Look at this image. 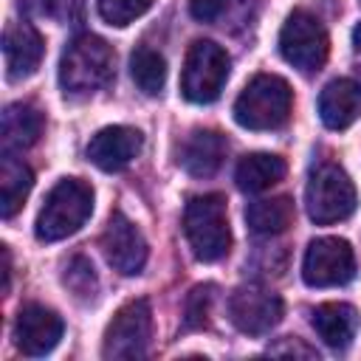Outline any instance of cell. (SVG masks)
<instances>
[{
  "mask_svg": "<svg viewBox=\"0 0 361 361\" xmlns=\"http://www.w3.org/2000/svg\"><path fill=\"white\" fill-rule=\"evenodd\" d=\"M353 42H355V48L361 51V23L355 25V31H353Z\"/></svg>",
  "mask_w": 361,
  "mask_h": 361,
  "instance_id": "f1b7e54d",
  "label": "cell"
},
{
  "mask_svg": "<svg viewBox=\"0 0 361 361\" xmlns=\"http://www.w3.org/2000/svg\"><path fill=\"white\" fill-rule=\"evenodd\" d=\"M226 138L217 130H192L180 147V166L192 178H212L226 158Z\"/></svg>",
  "mask_w": 361,
  "mask_h": 361,
  "instance_id": "9a60e30c",
  "label": "cell"
},
{
  "mask_svg": "<svg viewBox=\"0 0 361 361\" xmlns=\"http://www.w3.org/2000/svg\"><path fill=\"white\" fill-rule=\"evenodd\" d=\"M149 6L152 0H99V14L110 25H130Z\"/></svg>",
  "mask_w": 361,
  "mask_h": 361,
  "instance_id": "cb8c5ba5",
  "label": "cell"
},
{
  "mask_svg": "<svg viewBox=\"0 0 361 361\" xmlns=\"http://www.w3.org/2000/svg\"><path fill=\"white\" fill-rule=\"evenodd\" d=\"M141 147H144V138L138 130L113 124V127H102L87 141V158L104 172H118L133 164V158L141 152Z\"/></svg>",
  "mask_w": 361,
  "mask_h": 361,
  "instance_id": "4fadbf2b",
  "label": "cell"
},
{
  "mask_svg": "<svg viewBox=\"0 0 361 361\" xmlns=\"http://www.w3.org/2000/svg\"><path fill=\"white\" fill-rule=\"evenodd\" d=\"M327 51H330V39H327L324 25L302 8L290 11L279 31L282 59L290 62L293 68H299L302 73H316L324 65Z\"/></svg>",
  "mask_w": 361,
  "mask_h": 361,
  "instance_id": "52a82bcc",
  "label": "cell"
},
{
  "mask_svg": "<svg viewBox=\"0 0 361 361\" xmlns=\"http://www.w3.org/2000/svg\"><path fill=\"white\" fill-rule=\"evenodd\" d=\"M214 299V285H197L192 288V293L186 296V322L183 330H197L209 322V307Z\"/></svg>",
  "mask_w": 361,
  "mask_h": 361,
  "instance_id": "d4e9b609",
  "label": "cell"
},
{
  "mask_svg": "<svg viewBox=\"0 0 361 361\" xmlns=\"http://www.w3.org/2000/svg\"><path fill=\"white\" fill-rule=\"evenodd\" d=\"M79 0H42V11L45 14H51V17H71V11H73V6H76Z\"/></svg>",
  "mask_w": 361,
  "mask_h": 361,
  "instance_id": "83f0119b",
  "label": "cell"
},
{
  "mask_svg": "<svg viewBox=\"0 0 361 361\" xmlns=\"http://www.w3.org/2000/svg\"><path fill=\"white\" fill-rule=\"evenodd\" d=\"M116 54L107 39L96 34H79L68 42L59 59V85L65 96H90L110 85Z\"/></svg>",
  "mask_w": 361,
  "mask_h": 361,
  "instance_id": "6da1fadb",
  "label": "cell"
},
{
  "mask_svg": "<svg viewBox=\"0 0 361 361\" xmlns=\"http://www.w3.org/2000/svg\"><path fill=\"white\" fill-rule=\"evenodd\" d=\"M228 54L212 39H195L183 59L180 73V93L192 104H209L220 96L228 79Z\"/></svg>",
  "mask_w": 361,
  "mask_h": 361,
  "instance_id": "8992f818",
  "label": "cell"
},
{
  "mask_svg": "<svg viewBox=\"0 0 361 361\" xmlns=\"http://www.w3.org/2000/svg\"><path fill=\"white\" fill-rule=\"evenodd\" d=\"M355 274V254L341 237H319L307 245L302 259V279L310 288L347 285Z\"/></svg>",
  "mask_w": 361,
  "mask_h": 361,
  "instance_id": "9c48e42d",
  "label": "cell"
},
{
  "mask_svg": "<svg viewBox=\"0 0 361 361\" xmlns=\"http://www.w3.org/2000/svg\"><path fill=\"white\" fill-rule=\"evenodd\" d=\"M355 186L350 175L336 164H316L305 186V206L313 223L330 226L347 220L355 212Z\"/></svg>",
  "mask_w": 361,
  "mask_h": 361,
  "instance_id": "5b68a950",
  "label": "cell"
},
{
  "mask_svg": "<svg viewBox=\"0 0 361 361\" xmlns=\"http://www.w3.org/2000/svg\"><path fill=\"white\" fill-rule=\"evenodd\" d=\"M228 0H189V14L200 23H214L226 11Z\"/></svg>",
  "mask_w": 361,
  "mask_h": 361,
  "instance_id": "484cf974",
  "label": "cell"
},
{
  "mask_svg": "<svg viewBox=\"0 0 361 361\" xmlns=\"http://www.w3.org/2000/svg\"><path fill=\"white\" fill-rule=\"evenodd\" d=\"M313 330L319 333V338L333 347V350H344L353 336H355V327H358V313L353 305H344V302H324L313 310V319H310Z\"/></svg>",
  "mask_w": 361,
  "mask_h": 361,
  "instance_id": "ac0fdd59",
  "label": "cell"
},
{
  "mask_svg": "<svg viewBox=\"0 0 361 361\" xmlns=\"http://www.w3.org/2000/svg\"><path fill=\"white\" fill-rule=\"evenodd\" d=\"M42 127H45V118L34 104H25V102L8 104L3 110V124H0L3 152H20L34 147L42 135Z\"/></svg>",
  "mask_w": 361,
  "mask_h": 361,
  "instance_id": "e0dca14e",
  "label": "cell"
},
{
  "mask_svg": "<svg viewBox=\"0 0 361 361\" xmlns=\"http://www.w3.org/2000/svg\"><path fill=\"white\" fill-rule=\"evenodd\" d=\"M245 220H248V228L254 234H262V237L282 234L293 223V200L288 195L254 200L245 209Z\"/></svg>",
  "mask_w": 361,
  "mask_h": 361,
  "instance_id": "44dd1931",
  "label": "cell"
},
{
  "mask_svg": "<svg viewBox=\"0 0 361 361\" xmlns=\"http://www.w3.org/2000/svg\"><path fill=\"white\" fill-rule=\"evenodd\" d=\"M130 73L147 96H158L164 90V82H166V59L158 51L141 45L130 56Z\"/></svg>",
  "mask_w": 361,
  "mask_h": 361,
  "instance_id": "7402d4cb",
  "label": "cell"
},
{
  "mask_svg": "<svg viewBox=\"0 0 361 361\" xmlns=\"http://www.w3.org/2000/svg\"><path fill=\"white\" fill-rule=\"evenodd\" d=\"M31 186H34V172L20 158H14L11 152H3V161H0V214L6 220L20 212Z\"/></svg>",
  "mask_w": 361,
  "mask_h": 361,
  "instance_id": "ffe728a7",
  "label": "cell"
},
{
  "mask_svg": "<svg viewBox=\"0 0 361 361\" xmlns=\"http://www.w3.org/2000/svg\"><path fill=\"white\" fill-rule=\"evenodd\" d=\"M62 282H65L79 299H93V293H96V288H99V282H96V271H93L90 259L82 257V254H76V257L65 265Z\"/></svg>",
  "mask_w": 361,
  "mask_h": 361,
  "instance_id": "603a6c76",
  "label": "cell"
},
{
  "mask_svg": "<svg viewBox=\"0 0 361 361\" xmlns=\"http://www.w3.org/2000/svg\"><path fill=\"white\" fill-rule=\"evenodd\" d=\"M293 90L276 73H257L234 102V121L245 130H276L290 118Z\"/></svg>",
  "mask_w": 361,
  "mask_h": 361,
  "instance_id": "3957f363",
  "label": "cell"
},
{
  "mask_svg": "<svg viewBox=\"0 0 361 361\" xmlns=\"http://www.w3.org/2000/svg\"><path fill=\"white\" fill-rule=\"evenodd\" d=\"M65 333L62 316L45 305H25L14 322V341L23 355L39 358L51 353Z\"/></svg>",
  "mask_w": 361,
  "mask_h": 361,
  "instance_id": "7c38bea8",
  "label": "cell"
},
{
  "mask_svg": "<svg viewBox=\"0 0 361 361\" xmlns=\"http://www.w3.org/2000/svg\"><path fill=\"white\" fill-rule=\"evenodd\" d=\"M183 234L200 262H217L231 248V228L223 195H197L183 209Z\"/></svg>",
  "mask_w": 361,
  "mask_h": 361,
  "instance_id": "277c9868",
  "label": "cell"
},
{
  "mask_svg": "<svg viewBox=\"0 0 361 361\" xmlns=\"http://www.w3.org/2000/svg\"><path fill=\"white\" fill-rule=\"evenodd\" d=\"M45 54V42L39 31L31 23H8L3 34V59H6V76L11 82L28 79Z\"/></svg>",
  "mask_w": 361,
  "mask_h": 361,
  "instance_id": "5bb4252c",
  "label": "cell"
},
{
  "mask_svg": "<svg viewBox=\"0 0 361 361\" xmlns=\"http://www.w3.org/2000/svg\"><path fill=\"white\" fill-rule=\"evenodd\" d=\"M271 355H305V358H316V350L302 344L299 338H285L282 344H271L268 347Z\"/></svg>",
  "mask_w": 361,
  "mask_h": 361,
  "instance_id": "4316f807",
  "label": "cell"
},
{
  "mask_svg": "<svg viewBox=\"0 0 361 361\" xmlns=\"http://www.w3.org/2000/svg\"><path fill=\"white\" fill-rule=\"evenodd\" d=\"M152 336V310L147 299L124 302L104 330V358H144Z\"/></svg>",
  "mask_w": 361,
  "mask_h": 361,
  "instance_id": "ba28073f",
  "label": "cell"
},
{
  "mask_svg": "<svg viewBox=\"0 0 361 361\" xmlns=\"http://www.w3.org/2000/svg\"><path fill=\"white\" fill-rule=\"evenodd\" d=\"M288 172V164L285 158L279 155H271V152H251L245 155L237 169H234V180L243 192L248 195H257V192H265L271 189L274 183H279Z\"/></svg>",
  "mask_w": 361,
  "mask_h": 361,
  "instance_id": "d6986e66",
  "label": "cell"
},
{
  "mask_svg": "<svg viewBox=\"0 0 361 361\" xmlns=\"http://www.w3.org/2000/svg\"><path fill=\"white\" fill-rule=\"evenodd\" d=\"M319 116L330 130H347L361 116V85L353 79H333L319 96Z\"/></svg>",
  "mask_w": 361,
  "mask_h": 361,
  "instance_id": "2e32d148",
  "label": "cell"
},
{
  "mask_svg": "<svg viewBox=\"0 0 361 361\" xmlns=\"http://www.w3.org/2000/svg\"><path fill=\"white\" fill-rule=\"evenodd\" d=\"M285 305L276 293L259 285H243L228 299V319L240 333L262 336L282 322Z\"/></svg>",
  "mask_w": 361,
  "mask_h": 361,
  "instance_id": "30bf717a",
  "label": "cell"
},
{
  "mask_svg": "<svg viewBox=\"0 0 361 361\" xmlns=\"http://www.w3.org/2000/svg\"><path fill=\"white\" fill-rule=\"evenodd\" d=\"M93 212V189L79 178H62L45 197L34 234L42 243H56L76 234Z\"/></svg>",
  "mask_w": 361,
  "mask_h": 361,
  "instance_id": "7a4b0ae2",
  "label": "cell"
},
{
  "mask_svg": "<svg viewBox=\"0 0 361 361\" xmlns=\"http://www.w3.org/2000/svg\"><path fill=\"white\" fill-rule=\"evenodd\" d=\"M102 251H104V259L113 265V271H118L124 276L141 274V268L147 262V254H149L144 234L121 212L110 214V220L104 226V234H102Z\"/></svg>",
  "mask_w": 361,
  "mask_h": 361,
  "instance_id": "8fae6325",
  "label": "cell"
}]
</instances>
